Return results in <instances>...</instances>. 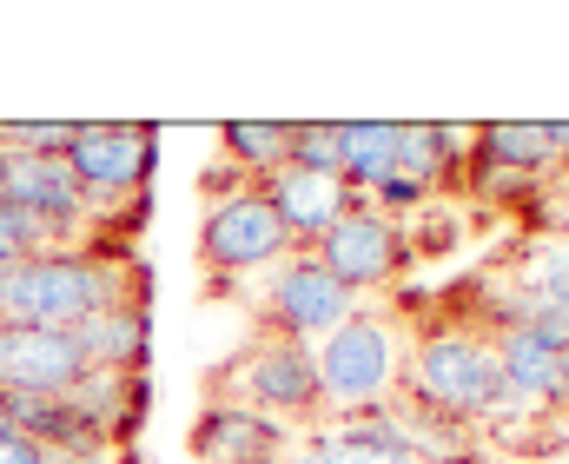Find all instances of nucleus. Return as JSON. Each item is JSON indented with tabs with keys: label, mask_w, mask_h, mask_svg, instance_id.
Masks as SVG:
<instances>
[{
	"label": "nucleus",
	"mask_w": 569,
	"mask_h": 464,
	"mask_svg": "<svg viewBox=\"0 0 569 464\" xmlns=\"http://www.w3.org/2000/svg\"><path fill=\"white\" fill-rule=\"evenodd\" d=\"M120 306H146V266L127 246H60L33 253L0 279V325L33 332H80L87 318Z\"/></svg>",
	"instance_id": "1"
},
{
	"label": "nucleus",
	"mask_w": 569,
	"mask_h": 464,
	"mask_svg": "<svg viewBox=\"0 0 569 464\" xmlns=\"http://www.w3.org/2000/svg\"><path fill=\"white\" fill-rule=\"evenodd\" d=\"M398 398L430 412V418H450V425H483L510 398L490 332H477V325H437V332H425L405 352V392Z\"/></svg>",
	"instance_id": "2"
},
{
	"label": "nucleus",
	"mask_w": 569,
	"mask_h": 464,
	"mask_svg": "<svg viewBox=\"0 0 569 464\" xmlns=\"http://www.w3.org/2000/svg\"><path fill=\"white\" fill-rule=\"evenodd\" d=\"M405 332L385 306H358L331 338L311 345V365H318V398L325 412L338 418H358V412H385L398 405L405 392Z\"/></svg>",
	"instance_id": "3"
},
{
	"label": "nucleus",
	"mask_w": 569,
	"mask_h": 464,
	"mask_svg": "<svg viewBox=\"0 0 569 464\" xmlns=\"http://www.w3.org/2000/svg\"><path fill=\"white\" fill-rule=\"evenodd\" d=\"M67 172H73V186L87 192V206L100 219L113 206H146V186L159 172V127H146V120H80V134L67 147Z\"/></svg>",
	"instance_id": "4"
},
{
	"label": "nucleus",
	"mask_w": 569,
	"mask_h": 464,
	"mask_svg": "<svg viewBox=\"0 0 569 464\" xmlns=\"http://www.w3.org/2000/svg\"><path fill=\"white\" fill-rule=\"evenodd\" d=\"M199 259L212 279H246V273H272L279 259H291L279 213L266 199V186H232L206 199L199 219Z\"/></svg>",
	"instance_id": "5"
},
{
	"label": "nucleus",
	"mask_w": 569,
	"mask_h": 464,
	"mask_svg": "<svg viewBox=\"0 0 569 464\" xmlns=\"http://www.w3.org/2000/svg\"><path fill=\"white\" fill-rule=\"evenodd\" d=\"M219 398L232 405H252L266 418H284L298 432V418H318L325 398H318V365H311V345H291V338H272L259 332L219 378Z\"/></svg>",
	"instance_id": "6"
},
{
	"label": "nucleus",
	"mask_w": 569,
	"mask_h": 464,
	"mask_svg": "<svg viewBox=\"0 0 569 464\" xmlns=\"http://www.w3.org/2000/svg\"><path fill=\"white\" fill-rule=\"evenodd\" d=\"M358 306H365V299H351V293L318 266V253H291V259H279V266L266 273V293H259L266 332H272V338H291V345L331 338Z\"/></svg>",
	"instance_id": "7"
},
{
	"label": "nucleus",
	"mask_w": 569,
	"mask_h": 464,
	"mask_svg": "<svg viewBox=\"0 0 569 464\" xmlns=\"http://www.w3.org/2000/svg\"><path fill=\"white\" fill-rule=\"evenodd\" d=\"M318 266H325L351 299H365V293H385V286L411 266V246H405L398 219H385L371 199H358V206L318 239Z\"/></svg>",
	"instance_id": "8"
},
{
	"label": "nucleus",
	"mask_w": 569,
	"mask_h": 464,
	"mask_svg": "<svg viewBox=\"0 0 569 464\" xmlns=\"http://www.w3.org/2000/svg\"><path fill=\"white\" fill-rule=\"evenodd\" d=\"M87 352L73 332L0 325V392L7 398H73L87 385Z\"/></svg>",
	"instance_id": "9"
},
{
	"label": "nucleus",
	"mask_w": 569,
	"mask_h": 464,
	"mask_svg": "<svg viewBox=\"0 0 569 464\" xmlns=\"http://www.w3.org/2000/svg\"><path fill=\"white\" fill-rule=\"evenodd\" d=\"M291 438H298V432H291L284 418H266V412L232 405V398L206 405V412L192 418V432H186V445H192L199 464H284Z\"/></svg>",
	"instance_id": "10"
},
{
	"label": "nucleus",
	"mask_w": 569,
	"mask_h": 464,
	"mask_svg": "<svg viewBox=\"0 0 569 464\" xmlns=\"http://www.w3.org/2000/svg\"><path fill=\"white\" fill-rule=\"evenodd\" d=\"M266 186V199H272V213H279L284 239H291V253H318V239L358 206V192L338 179V172H305V166H279L272 179H259Z\"/></svg>",
	"instance_id": "11"
},
{
	"label": "nucleus",
	"mask_w": 569,
	"mask_h": 464,
	"mask_svg": "<svg viewBox=\"0 0 569 464\" xmlns=\"http://www.w3.org/2000/svg\"><path fill=\"white\" fill-rule=\"evenodd\" d=\"M470 166H477V179H483V172L543 179V172H557L563 159L550 147V127H543V120H483V127H470Z\"/></svg>",
	"instance_id": "12"
},
{
	"label": "nucleus",
	"mask_w": 569,
	"mask_h": 464,
	"mask_svg": "<svg viewBox=\"0 0 569 464\" xmlns=\"http://www.w3.org/2000/svg\"><path fill=\"white\" fill-rule=\"evenodd\" d=\"M73 338H80V352H87V365H93V372L140 378L146 365H152V318H146V306L100 312V318H87Z\"/></svg>",
	"instance_id": "13"
},
{
	"label": "nucleus",
	"mask_w": 569,
	"mask_h": 464,
	"mask_svg": "<svg viewBox=\"0 0 569 464\" xmlns=\"http://www.w3.org/2000/svg\"><path fill=\"white\" fill-rule=\"evenodd\" d=\"M398 172V120H338V179L365 199Z\"/></svg>",
	"instance_id": "14"
},
{
	"label": "nucleus",
	"mask_w": 569,
	"mask_h": 464,
	"mask_svg": "<svg viewBox=\"0 0 569 464\" xmlns=\"http://www.w3.org/2000/svg\"><path fill=\"white\" fill-rule=\"evenodd\" d=\"M219 154H226V172L259 186L291 159V120H226L219 127Z\"/></svg>",
	"instance_id": "15"
},
{
	"label": "nucleus",
	"mask_w": 569,
	"mask_h": 464,
	"mask_svg": "<svg viewBox=\"0 0 569 464\" xmlns=\"http://www.w3.org/2000/svg\"><path fill=\"white\" fill-rule=\"evenodd\" d=\"M284 464H418V458H405L391 445H371V438H351L345 425H305L291 438Z\"/></svg>",
	"instance_id": "16"
},
{
	"label": "nucleus",
	"mask_w": 569,
	"mask_h": 464,
	"mask_svg": "<svg viewBox=\"0 0 569 464\" xmlns=\"http://www.w3.org/2000/svg\"><path fill=\"white\" fill-rule=\"evenodd\" d=\"M80 134V120H0V147L7 154H47V159H67Z\"/></svg>",
	"instance_id": "17"
},
{
	"label": "nucleus",
	"mask_w": 569,
	"mask_h": 464,
	"mask_svg": "<svg viewBox=\"0 0 569 464\" xmlns=\"http://www.w3.org/2000/svg\"><path fill=\"white\" fill-rule=\"evenodd\" d=\"M33 253H53L47 226H40L33 213H20L13 199H0V279H7L20 259H33Z\"/></svg>",
	"instance_id": "18"
},
{
	"label": "nucleus",
	"mask_w": 569,
	"mask_h": 464,
	"mask_svg": "<svg viewBox=\"0 0 569 464\" xmlns=\"http://www.w3.org/2000/svg\"><path fill=\"white\" fill-rule=\"evenodd\" d=\"M305 172H338V120H291V159Z\"/></svg>",
	"instance_id": "19"
},
{
	"label": "nucleus",
	"mask_w": 569,
	"mask_h": 464,
	"mask_svg": "<svg viewBox=\"0 0 569 464\" xmlns=\"http://www.w3.org/2000/svg\"><path fill=\"white\" fill-rule=\"evenodd\" d=\"M385 219H405V213H418V206H430V186L425 179H411V172H391V179H378L371 192H365Z\"/></svg>",
	"instance_id": "20"
},
{
	"label": "nucleus",
	"mask_w": 569,
	"mask_h": 464,
	"mask_svg": "<svg viewBox=\"0 0 569 464\" xmlns=\"http://www.w3.org/2000/svg\"><path fill=\"white\" fill-rule=\"evenodd\" d=\"M530 293H537V299H557V306H569V246L537 253V266H530Z\"/></svg>",
	"instance_id": "21"
},
{
	"label": "nucleus",
	"mask_w": 569,
	"mask_h": 464,
	"mask_svg": "<svg viewBox=\"0 0 569 464\" xmlns=\"http://www.w3.org/2000/svg\"><path fill=\"white\" fill-rule=\"evenodd\" d=\"M0 464H53L33 438H20V432H0Z\"/></svg>",
	"instance_id": "22"
},
{
	"label": "nucleus",
	"mask_w": 569,
	"mask_h": 464,
	"mask_svg": "<svg viewBox=\"0 0 569 464\" xmlns=\"http://www.w3.org/2000/svg\"><path fill=\"white\" fill-rule=\"evenodd\" d=\"M550 127V147H557V159L569 166V120H543Z\"/></svg>",
	"instance_id": "23"
},
{
	"label": "nucleus",
	"mask_w": 569,
	"mask_h": 464,
	"mask_svg": "<svg viewBox=\"0 0 569 464\" xmlns=\"http://www.w3.org/2000/svg\"><path fill=\"white\" fill-rule=\"evenodd\" d=\"M7 166H13V154H7V147H0V199H7Z\"/></svg>",
	"instance_id": "24"
}]
</instances>
